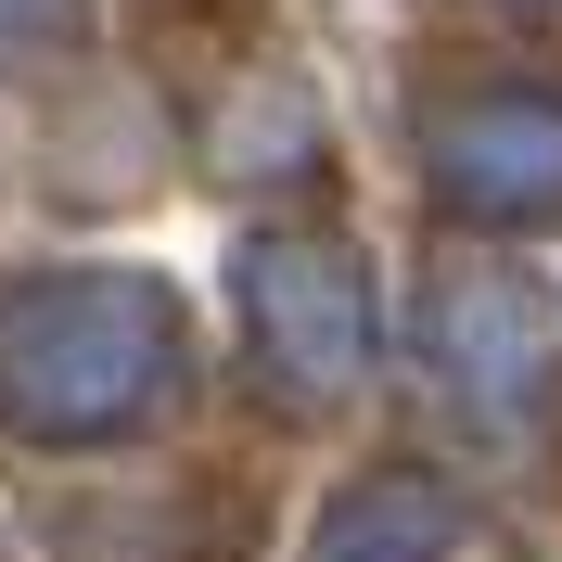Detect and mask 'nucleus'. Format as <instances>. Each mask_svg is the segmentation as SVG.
Segmentation results:
<instances>
[{"instance_id": "2", "label": "nucleus", "mask_w": 562, "mask_h": 562, "mask_svg": "<svg viewBox=\"0 0 562 562\" xmlns=\"http://www.w3.org/2000/svg\"><path fill=\"white\" fill-rule=\"evenodd\" d=\"M244 319L294 384H358V269L319 244H256L244 256Z\"/></svg>"}, {"instance_id": "1", "label": "nucleus", "mask_w": 562, "mask_h": 562, "mask_svg": "<svg viewBox=\"0 0 562 562\" xmlns=\"http://www.w3.org/2000/svg\"><path fill=\"white\" fill-rule=\"evenodd\" d=\"M167 371V307L140 281H38L0 307V396L52 435L128 422Z\"/></svg>"}, {"instance_id": "3", "label": "nucleus", "mask_w": 562, "mask_h": 562, "mask_svg": "<svg viewBox=\"0 0 562 562\" xmlns=\"http://www.w3.org/2000/svg\"><path fill=\"white\" fill-rule=\"evenodd\" d=\"M435 167H448L460 205H562V115L550 103H473L448 115V140H435Z\"/></svg>"}, {"instance_id": "4", "label": "nucleus", "mask_w": 562, "mask_h": 562, "mask_svg": "<svg viewBox=\"0 0 562 562\" xmlns=\"http://www.w3.org/2000/svg\"><path fill=\"white\" fill-rule=\"evenodd\" d=\"M435 358H448L473 396H512L550 358V307H537L525 281H498V269H460L448 294H435Z\"/></svg>"}, {"instance_id": "5", "label": "nucleus", "mask_w": 562, "mask_h": 562, "mask_svg": "<svg viewBox=\"0 0 562 562\" xmlns=\"http://www.w3.org/2000/svg\"><path fill=\"white\" fill-rule=\"evenodd\" d=\"M448 550V498L435 486H358L319 537V562H435Z\"/></svg>"}]
</instances>
